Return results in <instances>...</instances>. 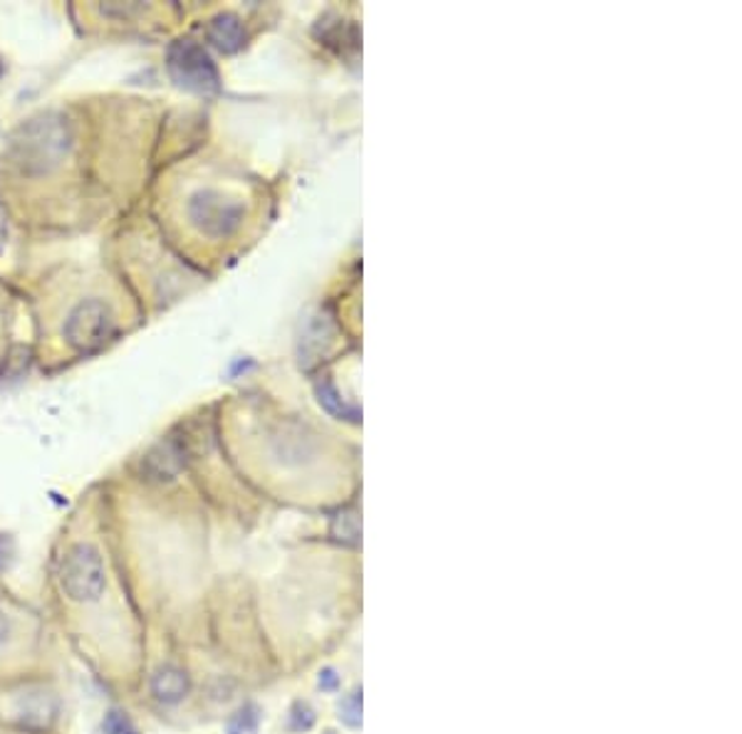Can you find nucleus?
Returning a JSON list of instances; mask_svg holds the SVG:
<instances>
[{
  "instance_id": "1",
  "label": "nucleus",
  "mask_w": 742,
  "mask_h": 734,
  "mask_svg": "<svg viewBox=\"0 0 742 734\" xmlns=\"http://www.w3.org/2000/svg\"><path fill=\"white\" fill-rule=\"evenodd\" d=\"M74 147V131L68 117L42 112L18 124L6 144V161L20 177L42 179L68 161Z\"/></svg>"
},
{
  "instance_id": "2",
  "label": "nucleus",
  "mask_w": 742,
  "mask_h": 734,
  "mask_svg": "<svg viewBox=\"0 0 742 734\" xmlns=\"http://www.w3.org/2000/svg\"><path fill=\"white\" fill-rule=\"evenodd\" d=\"M60 589L74 604H92L107 589V569L97 546L78 542L62 554Z\"/></svg>"
},
{
  "instance_id": "3",
  "label": "nucleus",
  "mask_w": 742,
  "mask_h": 734,
  "mask_svg": "<svg viewBox=\"0 0 742 734\" xmlns=\"http://www.w3.org/2000/svg\"><path fill=\"white\" fill-rule=\"evenodd\" d=\"M117 320L109 304L90 298L74 304L62 326V336L78 354H94L114 336Z\"/></svg>"
},
{
  "instance_id": "4",
  "label": "nucleus",
  "mask_w": 742,
  "mask_h": 734,
  "mask_svg": "<svg viewBox=\"0 0 742 734\" xmlns=\"http://www.w3.org/2000/svg\"><path fill=\"white\" fill-rule=\"evenodd\" d=\"M167 70L171 80L189 92L213 94L221 90V74L215 62L199 42L173 40L167 50Z\"/></svg>"
},
{
  "instance_id": "5",
  "label": "nucleus",
  "mask_w": 742,
  "mask_h": 734,
  "mask_svg": "<svg viewBox=\"0 0 742 734\" xmlns=\"http://www.w3.org/2000/svg\"><path fill=\"white\" fill-rule=\"evenodd\" d=\"M186 213H189L191 225L199 230L201 235L221 240L233 235L235 230L243 225L245 208L243 203L228 199L221 191L203 189L191 195Z\"/></svg>"
},
{
  "instance_id": "6",
  "label": "nucleus",
  "mask_w": 742,
  "mask_h": 734,
  "mask_svg": "<svg viewBox=\"0 0 742 734\" xmlns=\"http://www.w3.org/2000/svg\"><path fill=\"white\" fill-rule=\"evenodd\" d=\"M186 460H189V443L179 435H169L141 458V475L149 482H169L186 467Z\"/></svg>"
},
{
  "instance_id": "7",
  "label": "nucleus",
  "mask_w": 742,
  "mask_h": 734,
  "mask_svg": "<svg viewBox=\"0 0 742 734\" xmlns=\"http://www.w3.org/2000/svg\"><path fill=\"white\" fill-rule=\"evenodd\" d=\"M189 675L177 665H163L154 673V677H151V693H154V697L161 700V703H181V700L189 695Z\"/></svg>"
},
{
  "instance_id": "8",
  "label": "nucleus",
  "mask_w": 742,
  "mask_h": 734,
  "mask_svg": "<svg viewBox=\"0 0 742 734\" xmlns=\"http://www.w3.org/2000/svg\"><path fill=\"white\" fill-rule=\"evenodd\" d=\"M209 40L213 42V46L225 52V54H231V52H238L240 48H243V42H245V30H243V23H240V20L231 13H223V16H215L211 20V26H209Z\"/></svg>"
},
{
  "instance_id": "9",
  "label": "nucleus",
  "mask_w": 742,
  "mask_h": 734,
  "mask_svg": "<svg viewBox=\"0 0 742 734\" xmlns=\"http://www.w3.org/2000/svg\"><path fill=\"white\" fill-rule=\"evenodd\" d=\"M54 712H58V705H54V700L48 693H32L26 695L23 705L18 710V717L26 727L42 730L54 720Z\"/></svg>"
},
{
  "instance_id": "10",
  "label": "nucleus",
  "mask_w": 742,
  "mask_h": 734,
  "mask_svg": "<svg viewBox=\"0 0 742 734\" xmlns=\"http://www.w3.org/2000/svg\"><path fill=\"white\" fill-rule=\"evenodd\" d=\"M260 722V712L255 705L240 707L235 715L228 720V734H255Z\"/></svg>"
},
{
  "instance_id": "11",
  "label": "nucleus",
  "mask_w": 742,
  "mask_h": 734,
  "mask_svg": "<svg viewBox=\"0 0 742 734\" xmlns=\"http://www.w3.org/2000/svg\"><path fill=\"white\" fill-rule=\"evenodd\" d=\"M332 534L344 544H357L359 542V517L354 512H342L334 517Z\"/></svg>"
},
{
  "instance_id": "12",
  "label": "nucleus",
  "mask_w": 742,
  "mask_h": 734,
  "mask_svg": "<svg viewBox=\"0 0 742 734\" xmlns=\"http://www.w3.org/2000/svg\"><path fill=\"white\" fill-rule=\"evenodd\" d=\"M340 717L347 727H362V690H354L352 695H347L340 705Z\"/></svg>"
},
{
  "instance_id": "13",
  "label": "nucleus",
  "mask_w": 742,
  "mask_h": 734,
  "mask_svg": "<svg viewBox=\"0 0 742 734\" xmlns=\"http://www.w3.org/2000/svg\"><path fill=\"white\" fill-rule=\"evenodd\" d=\"M102 732L104 734H139L132 717H129L127 712H122V710H109L107 712Z\"/></svg>"
},
{
  "instance_id": "14",
  "label": "nucleus",
  "mask_w": 742,
  "mask_h": 734,
  "mask_svg": "<svg viewBox=\"0 0 742 734\" xmlns=\"http://www.w3.org/2000/svg\"><path fill=\"white\" fill-rule=\"evenodd\" d=\"M100 13L107 18H117V20H132L137 16H144L147 8L139 3H107L100 8Z\"/></svg>"
},
{
  "instance_id": "15",
  "label": "nucleus",
  "mask_w": 742,
  "mask_h": 734,
  "mask_svg": "<svg viewBox=\"0 0 742 734\" xmlns=\"http://www.w3.org/2000/svg\"><path fill=\"white\" fill-rule=\"evenodd\" d=\"M312 725H314V712L310 705L298 703L290 710V730L308 732Z\"/></svg>"
},
{
  "instance_id": "16",
  "label": "nucleus",
  "mask_w": 742,
  "mask_h": 734,
  "mask_svg": "<svg viewBox=\"0 0 742 734\" xmlns=\"http://www.w3.org/2000/svg\"><path fill=\"white\" fill-rule=\"evenodd\" d=\"M10 639H13V621H10L8 613L0 609V651L6 648Z\"/></svg>"
},
{
  "instance_id": "17",
  "label": "nucleus",
  "mask_w": 742,
  "mask_h": 734,
  "mask_svg": "<svg viewBox=\"0 0 742 734\" xmlns=\"http://www.w3.org/2000/svg\"><path fill=\"white\" fill-rule=\"evenodd\" d=\"M320 687L327 690V693H332V690L340 687V677H337L334 671H324V673L320 675Z\"/></svg>"
},
{
  "instance_id": "18",
  "label": "nucleus",
  "mask_w": 742,
  "mask_h": 734,
  "mask_svg": "<svg viewBox=\"0 0 742 734\" xmlns=\"http://www.w3.org/2000/svg\"><path fill=\"white\" fill-rule=\"evenodd\" d=\"M10 552H13V544H10L8 536H0V569H6Z\"/></svg>"
},
{
  "instance_id": "19",
  "label": "nucleus",
  "mask_w": 742,
  "mask_h": 734,
  "mask_svg": "<svg viewBox=\"0 0 742 734\" xmlns=\"http://www.w3.org/2000/svg\"><path fill=\"white\" fill-rule=\"evenodd\" d=\"M8 240V215H6V208L0 205V250H3Z\"/></svg>"
}]
</instances>
